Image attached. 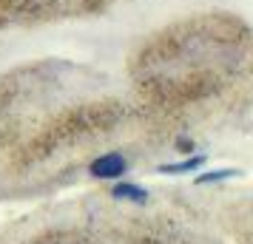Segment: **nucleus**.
Listing matches in <instances>:
<instances>
[{
    "label": "nucleus",
    "mask_w": 253,
    "mask_h": 244,
    "mask_svg": "<svg viewBox=\"0 0 253 244\" xmlns=\"http://www.w3.org/2000/svg\"><path fill=\"white\" fill-rule=\"evenodd\" d=\"M111 196L120 199V202L145 205V202H148V190H145V187H139V185H134V182H120V185L111 187Z\"/></svg>",
    "instance_id": "obj_2"
},
{
    "label": "nucleus",
    "mask_w": 253,
    "mask_h": 244,
    "mask_svg": "<svg viewBox=\"0 0 253 244\" xmlns=\"http://www.w3.org/2000/svg\"><path fill=\"white\" fill-rule=\"evenodd\" d=\"M128 171V159L123 153H103V156H97L91 165H88V174L97 176V179H120V176Z\"/></svg>",
    "instance_id": "obj_1"
},
{
    "label": "nucleus",
    "mask_w": 253,
    "mask_h": 244,
    "mask_svg": "<svg viewBox=\"0 0 253 244\" xmlns=\"http://www.w3.org/2000/svg\"><path fill=\"white\" fill-rule=\"evenodd\" d=\"M242 171L236 168H219V171H208V174H199L194 179L196 185H216V182H225V179H236Z\"/></svg>",
    "instance_id": "obj_4"
},
{
    "label": "nucleus",
    "mask_w": 253,
    "mask_h": 244,
    "mask_svg": "<svg viewBox=\"0 0 253 244\" xmlns=\"http://www.w3.org/2000/svg\"><path fill=\"white\" fill-rule=\"evenodd\" d=\"M205 165V156L199 153V156H191V159H182V162H168V165H160L157 171L165 176H179V174H194Z\"/></svg>",
    "instance_id": "obj_3"
}]
</instances>
